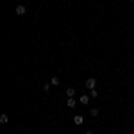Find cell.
Returning <instances> with one entry per match:
<instances>
[{"label": "cell", "instance_id": "6da1fadb", "mask_svg": "<svg viewBox=\"0 0 134 134\" xmlns=\"http://www.w3.org/2000/svg\"><path fill=\"white\" fill-rule=\"evenodd\" d=\"M86 88L88 90H95V86H97V79H93V77H90V79H86Z\"/></svg>", "mask_w": 134, "mask_h": 134}, {"label": "cell", "instance_id": "7a4b0ae2", "mask_svg": "<svg viewBox=\"0 0 134 134\" xmlns=\"http://www.w3.org/2000/svg\"><path fill=\"white\" fill-rule=\"evenodd\" d=\"M73 124L75 125H82L84 124V116L82 114H75V116H73Z\"/></svg>", "mask_w": 134, "mask_h": 134}, {"label": "cell", "instance_id": "3957f363", "mask_svg": "<svg viewBox=\"0 0 134 134\" xmlns=\"http://www.w3.org/2000/svg\"><path fill=\"white\" fill-rule=\"evenodd\" d=\"M27 11H25V5H16V14L18 16H23Z\"/></svg>", "mask_w": 134, "mask_h": 134}, {"label": "cell", "instance_id": "277c9868", "mask_svg": "<svg viewBox=\"0 0 134 134\" xmlns=\"http://www.w3.org/2000/svg\"><path fill=\"white\" fill-rule=\"evenodd\" d=\"M66 104H68V107H70V109H73V107H75V105H77V100H75V98H73V97H70V98H68V100H66Z\"/></svg>", "mask_w": 134, "mask_h": 134}, {"label": "cell", "instance_id": "5b68a950", "mask_svg": "<svg viewBox=\"0 0 134 134\" xmlns=\"http://www.w3.org/2000/svg\"><path fill=\"white\" fill-rule=\"evenodd\" d=\"M90 98H91V97H88V95H82V97H79V102L82 104V105H86V104L90 102Z\"/></svg>", "mask_w": 134, "mask_h": 134}, {"label": "cell", "instance_id": "8992f818", "mask_svg": "<svg viewBox=\"0 0 134 134\" xmlns=\"http://www.w3.org/2000/svg\"><path fill=\"white\" fill-rule=\"evenodd\" d=\"M50 84H52V86H59V84H61L59 77H52V79H50Z\"/></svg>", "mask_w": 134, "mask_h": 134}, {"label": "cell", "instance_id": "52a82bcc", "mask_svg": "<svg viewBox=\"0 0 134 134\" xmlns=\"http://www.w3.org/2000/svg\"><path fill=\"white\" fill-rule=\"evenodd\" d=\"M66 97H68V98H70V97H75V90H73V88H68V90H66Z\"/></svg>", "mask_w": 134, "mask_h": 134}, {"label": "cell", "instance_id": "ba28073f", "mask_svg": "<svg viewBox=\"0 0 134 134\" xmlns=\"http://www.w3.org/2000/svg\"><path fill=\"white\" fill-rule=\"evenodd\" d=\"M7 120H9L7 114H2V116H0V124H7Z\"/></svg>", "mask_w": 134, "mask_h": 134}, {"label": "cell", "instance_id": "9c48e42d", "mask_svg": "<svg viewBox=\"0 0 134 134\" xmlns=\"http://www.w3.org/2000/svg\"><path fill=\"white\" fill-rule=\"evenodd\" d=\"M90 97L91 98H97V90H90Z\"/></svg>", "mask_w": 134, "mask_h": 134}, {"label": "cell", "instance_id": "30bf717a", "mask_svg": "<svg viewBox=\"0 0 134 134\" xmlns=\"http://www.w3.org/2000/svg\"><path fill=\"white\" fill-rule=\"evenodd\" d=\"M90 114H91V116H97V114H98V109H97V107H93L91 111H90Z\"/></svg>", "mask_w": 134, "mask_h": 134}, {"label": "cell", "instance_id": "8fae6325", "mask_svg": "<svg viewBox=\"0 0 134 134\" xmlns=\"http://www.w3.org/2000/svg\"><path fill=\"white\" fill-rule=\"evenodd\" d=\"M86 134H93V132H91V131H88V132H86Z\"/></svg>", "mask_w": 134, "mask_h": 134}, {"label": "cell", "instance_id": "7c38bea8", "mask_svg": "<svg viewBox=\"0 0 134 134\" xmlns=\"http://www.w3.org/2000/svg\"><path fill=\"white\" fill-rule=\"evenodd\" d=\"M131 2H134V0H131Z\"/></svg>", "mask_w": 134, "mask_h": 134}]
</instances>
